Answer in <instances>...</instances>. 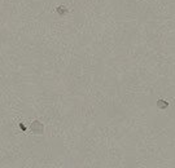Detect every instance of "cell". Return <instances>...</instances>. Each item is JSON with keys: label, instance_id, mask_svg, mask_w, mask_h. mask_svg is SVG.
Here are the masks:
<instances>
[{"label": "cell", "instance_id": "cell-1", "mask_svg": "<svg viewBox=\"0 0 175 168\" xmlns=\"http://www.w3.org/2000/svg\"><path fill=\"white\" fill-rule=\"evenodd\" d=\"M30 129H31L33 133H42V132H43V125L40 124V122L35 120V122H33V124L30 125Z\"/></svg>", "mask_w": 175, "mask_h": 168}, {"label": "cell", "instance_id": "cell-2", "mask_svg": "<svg viewBox=\"0 0 175 168\" xmlns=\"http://www.w3.org/2000/svg\"><path fill=\"white\" fill-rule=\"evenodd\" d=\"M167 105H169V104L166 102V101H163V100H158L157 101V106L160 107V109H166Z\"/></svg>", "mask_w": 175, "mask_h": 168}, {"label": "cell", "instance_id": "cell-3", "mask_svg": "<svg viewBox=\"0 0 175 168\" xmlns=\"http://www.w3.org/2000/svg\"><path fill=\"white\" fill-rule=\"evenodd\" d=\"M57 12L60 13V14H65V13L68 12V10L65 9V7H58V8H57Z\"/></svg>", "mask_w": 175, "mask_h": 168}]
</instances>
